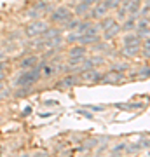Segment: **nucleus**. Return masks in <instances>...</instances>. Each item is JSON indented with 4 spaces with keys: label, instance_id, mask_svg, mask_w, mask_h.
Returning a JSON list of instances; mask_svg holds the SVG:
<instances>
[{
    "label": "nucleus",
    "instance_id": "f257e3e1",
    "mask_svg": "<svg viewBox=\"0 0 150 157\" xmlns=\"http://www.w3.org/2000/svg\"><path fill=\"white\" fill-rule=\"evenodd\" d=\"M40 78H42V73H40V65H39V67L35 65V67H32V68L23 70V72L16 77L14 86H16V87H33V86L39 82Z\"/></svg>",
    "mask_w": 150,
    "mask_h": 157
},
{
    "label": "nucleus",
    "instance_id": "f03ea898",
    "mask_svg": "<svg viewBox=\"0 0 150 157\" xmlns=\"http://www.w3.org/2000/svg\"><path fill=\"white\" fill-rule=\"evenodd\" d=\"M47 28H49V25H47L44 19H33L30 25H26L25 35H26L28 39H37V37H42Z\"/></svg>",
    "mask_w": 150,
    "mask_h": 157
},
{
    "label": "nucleus",
    "instance_id": "7ed1b4c3",
    "mask_svg": "<svg viewBox=\"0 0 150 157\" xmlns=\"http://www.w3.org/2000/svg\"><path fill=\"white\" fill-rule=\"evenodd\" d=\"M93 9H91V11L87 12V16L86 17H89V19H91V17H93V19H96V21H101V19H103V17H106L108 16V7H106V4H105V0H101V2H96V4H93Z\"/></svg>",
    "mask_w": 150,
    "mask_h": 157
},
{
    "label": "nucleus",
    "instance_id": "20e7f679",
    "mask_svg": "<svg viewBox=\"0 0 150 157\" xmlns=\"http://www.w3.org/2000/svg\"><path fill=\"white\" fill-rule=\"evenodd\" d=\"M70 17H73V12L68 9V7H56L51 11V21L52 23H58V25H63L67 23Z\"/></svg>",
    "mask_w": 150,
    "mask_h": 157
},
{
    "label": "nucleus",
    "instance_id": "39448f33",
    "mask_svg": "<svg viewBox=\"0 0 150 157\" xmlns=\"http://www.w3.org/2000/svg\"><path fill=\"white\" fill-rule=\"evenodd\" d=\"M134 33L138 35L141 40L147 39V37H150V19H148V17H138V21H136V28H134Z\"/></svg>",
    "mask_w": 150,
    "mask_h": 157
},
{
    "label": "nucleus",
    "instance_id": "423d86ee",
    "mask_svg": "<svg viewBox=\"0 0 150 157\" xmlns=\"http://www.w3.org/2000/svg\"><path fill=\"white\" fill-rule=\"evenodd\" d=\"M101 78H103V73L96 68H89V70L80 73V80L89 82V84H98V82H101Z\"/></svg>",
    "mask_w": 150,
    "mask_h": 157
},
{
    "label": "nucleus",
    "instance_id": "0eeeda50",
    "mask_svg": "<svg viewBox=\"0 0 150 157\" xmlns=\"http://www.w3.org/2000/svg\"><path fill=\"white\" fill-rule=\"evenodd\" d=\"M140 51H141V44H122V52L124 58H128V59H134V58L140 56Z\"/></svg>",
    "mask_w": 150,
    "mask_h": 157
},
{
    "label": "nucleus",
    "instance_id": "6e6552de",
    "mask_svg": "<svg viewBox=\"0 0 150 157\" xmlns=\"http://www.w3.org/2000/svg\"><path fill=\"white\" fill-rule=\"evenodd\" d=\"M124 80V73L122 72H117V70H110V72L103 73V78H101V82H105V84H119V82H122Z\"/></svg>",
    "mask_w": 150,
    "mask_h": 157
},
{
    "label": "nucleus",
    "instance_id": "1a4fd4ad",
    "mask_svg": "<svg viewBox=\"0 0 150 157\" xmlns=\"http://www.w3.org/2000/svg\"><path fill=\"white\" fill-rule=\"evenodd\" d=\"M121 33H122V32H121V23L115 21V23H112L108 28H105L103 32H101V37H103V40H112Z\"/></svg>",
    "mask_w": 150,
    "mask_h": 157
},
{
    "label": "nucleus",
    "instance_id": "9d476101",
    "mask_svg": "<svg viewBox=\"0 0 150 157\" xmlns=\"http://www.w3.org/2000/svg\"><path fill=\"white\" fill-rule=\"evenodd\" d=\"M122 4L126 6L129 16L140 17V9H141V4H143L141 0H122Z\"/></svg>",
    "mask_w": 150,
    "mask_h": 157
},
{
    "label": "nucleus",
    "instance_id": "9b49d317",
    "mask_svg": "<svg viewBox=\"0 0 150 157\" xmlns=\"http://www.w3.org/2000/svg\"><path fill=\"white\" fill-rule=\"evenodd\" d=\"M56 72H58V70H56V65H52V63H42V65H40L42 78H51Z\"/></svg>",
    "mask_w": 150,
    "mask_h": 157
},
{
    "label": "nucleus",
    "instance_id": "f8f14e48",
    "mask_svg": "<svg viewBox=\"0 0 150 157\" xmlns=\"http://www.w3.org/2000/svg\"><path fill=\"white\" fill-rule=\"evenodd\" d=\"M86 54H87V45L84 44H72L68 51V56H86Z\"/></svg>",
    "mask_w": 150,
    "mask_h": 157
},
{
    "label": "nucleus",
    "instance_id": "ddd939ff",
    "mask_svg": "<svg viewBox=\"0 0 150 157\" xmlns=\"http://www.w3.org/2000/svg\"><path fill=\"white\" fill-rule=\"evenodd\" d=\"M37 63H39V56H37V54H30V56L23 58L21 63H19V67H21V70H26V68L35 67Z\"/></svg>",
    "mask_w": 150,
    "mask_h": 157
},
{
    "label": "nucleus",
    "instance_id": "4468645a",
    "mask_svg": "<svg viewBox=\"0 0 150 157\" xmlns=\"http://www.w3.org/2000/svg\"><path fill=\"white\" fill-rule=\"evenodd\" d=\"M77 80L79 78L75 77V75H67V77L65 78H61V80H60V82H58V86H60V87H73V86L77 84Z\"/></svg>",
    "mask_w": 150,
    "mask_h": 157
},
{
    "label": "nucleus",
    "instance_id": "2eb2a0df",
    "mask_svg": "<svg viewBox=\"0 0 150 157\" xmlns=\"http://www.w3.org/2000/svg\"><path fill=\"white\" fill-rule=\"evenodd\" d=\"M122 44H141V39L134 32H128L122 37Z\"/></svg>",
    "mask_w": 150,
    "mask_h": 157
},
{
    "label": "nucleus",
    "instance_id": "dca6fc26",
    "mask_svg": "<svg viewBox=\"0 0 150 157\" xmlns=\"http://www.w3.org/2000/svg\"><path fill=\"white\" fill-rule=\"evenodd\" d=\"M79 23H80V17H70L67 23H63V30H65V32H72V30H77Z\"/></svg>",
    "mask_w": 150,
    "mask_h": 157
},
{
    "label": "nucleus",
    "instance_id": "f3484780",
    "mask_svg": "<svg viewBox=\"0 0 150 157\" xmlns=\"http://www.w3.org/2000/svg\"><path fill=\"white\" fill-rule=\"evenodd\" d=\"M140 54L145 58V59H150V37L143 39L141 42V51H140Z\"/></svg>",
    "mask_w": 150,
    "mask_h": 157
},
{
    "label": "nucleus",
    "instance_id": "a211bd4d",
    "mask_svg": "<svg viewBox=\"0 0 150 157\" xmlns=\"http://www.w3.org/2000/svg\"><path fill=\"white\" fill-rule=\"evenodd\" d=\"M117 11V14H115V19L119 23H122L124 19H126V17L129 16L128 14V9H126V6H124V4H121V7H119V9H115Z\"/></svg>",
    "mask_w": 150,
    "mask_h": 157
},
{
    "label": "nucleus",
    "instance_id": "6ab92c4d",
    "mask_svg": "<svg viewBox=\"0 0 150 157\" xmlns=\"http://www.w3.org/2000/svg\"><path fill=\"white\" fill-rule=\"evenodd\" d=\"M58 35H61V28H47L42 35V39L47 40V39H52V37H58Z\"/></svg>",
    "mask_w": 150,
    "mask_h": 157
},
{
    "label": "nucleus",
    "instance_id": "aec40b11",
    "mask_svg": "<svg viewBox=\"0 0 150 157\" xmlns=\"http://www.w3.org/2000/svg\"><path fill=\"white\" fill-rule=\"evenodd\" d=\"M89 4H86V2H79V6H77V9H75V14L77 16H87V12H89Z\"/></svg>",
    "mask_w": 150,
    "mask_h": 157
},
{
    "label": "nucleus",
    "instance_id": "412c9836",
    "mask_svg": "<svg viewBox=\"0 0 150 157\" xmlns=\"http://www.w3.org/2000/svg\"><path fill=\"white\" fill-rule=\"evenodd\" d=\"M26 16L30 17V19H40V16H42V12L39 11V9H37V7H32V9H28L26 11Z\"/></svg>",
    "mask_w": 150,
    "mask_h": 157
},
{
    "label": "nucleus",
    "instance_id": "4be33fe9",
    "mask_svg": "<svg viewBox=\"0 0 150 157\" xmlns=\"http://www.w3.org/2000/svg\"><path fill=\"white\" fill-rule=\"evenodd\" d=\"M105 4H106V7H108V11H115V9L121 7L122 0H105Z\"/></svg>",
    "mask_w": 150,
    "mask_h": 157
},
{
    "label": "nucleus",
    "instance_id": "5701e85b",
    "mask_svg": "<svg viewBox=\"0 0 150 157\" xmlns=\"http://www.w3.org/2000/svg\"><path fill=\"white\" fill-rule=\"evenodd\" d=\"M150 16V0L147 4H141V9H140V17H148Z\"/></svg>",
    "mask_w": 150,
    "mask_h": 157
},
{
    "label": "nucleus",
    "instance_id": "b1692460",
    "mask_svg": "<svg viewBox=\"0 0 150 157\" xmlns=\"http://www.w3.org/2000/svg\"><path fill=\"white\" fill-rule=\"evenodd\" d=\"M134 77H136V78H147V77H150V67L140 68V72L134 73Z\"/></svg>",
    "mask_w": 150,
    "mask_h": 157
},
{
    "label": "nucleus",
    "instance_id": "393cba45",
    "mask_svg": "<svg viewBox=\"0 0 150 157\" xmlns=\"http://www.w3.org/2000/svg\"><path fill=\"white\" fill-rule=\"evenodd\" d=\"M112 70H117V72H126V70H129V65L128 63H115L113 67H112Z\"/></svg>",
    "mask_w": 150,
    "mask_h": 157
},
{
    "label": "nucleus",
    "instance_id": "a878e982",
    "mask_svg": "<svg viewBox=\"0 0 150 157\" xmlns=\"http://www.w3.org/2000/svg\"><path fill=\"white\" fill-rule=\"evenodd\" d=\"M128 148V143H119V145H115L113 148H112V154L115 155V154H119V152H124Z\"/></svg>",
    "mask_w": 150,
    "mask_h": 157
},
{
    "label": "nucleus",
    "instance_id": "bb28decb",
    "mask_svg": "<svg viewBox=\"0 0 150 157\" xmlns=\"http://www.w3.org/2000/svg\"><path fill=\"white\" fill-rule=\"evenodd\" d=\"M7 67H9V63H7V61H0V72H4Z\"/></svg>",
    "mask_w": 150,
    "mask_h": 157
},
{
    "label": "nucleus",
    "instance_id": "cd10ccee",
    "mask_svg": "<svg viewBox=\"0 0 150 157\" xmlns=\"http://www.w3.org/2000/svg\"><path fill=\"white\" fill-rule=\"evenodd\" d=\"M30 113H32V107H26L25 112H23V115H30Z\"/></svg>",
    "mask_w": 150,
    "mask_h": 157
},
{
    "label": "nucleus",
    "instance_id": "c85d7f7f",
    "mask_svg": "<svg viewBox=\"0 0 150 157\" xmlns=\"http://www.w3.org/2000/svg\"><path fill=\"white\" fill-rule=\"evenodd\" d=\"M6 78V72H0V84H2V80Z\"/></svg>",
    "mask_w": 150,
    "mask_h": 157
},
{
    "label": "nucleus",
    "instance_id": "c756f323",
    "mask_svg": "<svg viewBox=\"0 0 150 157\" xmlns=\"http://www.w3.org/2000/svg\"><path fill=\"white\" fill-rule=\"evenodd\" d=\"M96 2H101V0H91V6H93V4H96Z\"/></svg>",
    "mask_w": 150,
    "mask_h": 157
}]
</instances>
